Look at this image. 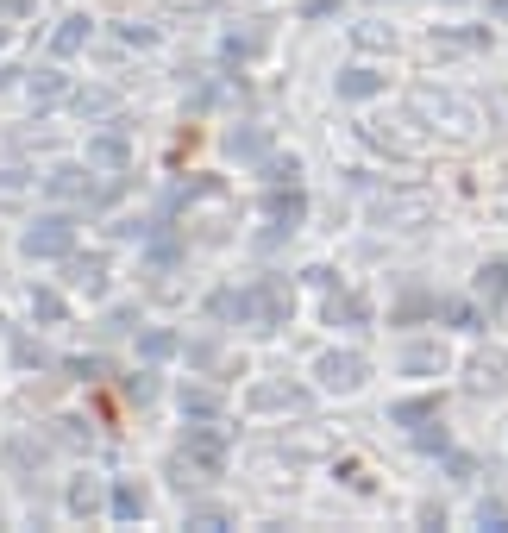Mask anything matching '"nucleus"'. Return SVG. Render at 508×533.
Wrapping results in <instances>:
<instances>
[{"instance_id": "f257e3e1", "label": "nucleus", "mask_w": 508, "mask_h": 533, "mask_svg": "<svg viewBox=\"0 0 508 533\" xmlns=\"http://www.w3.org/2000/svg\"><path fill=\"white\" fill-rule=\"evenodd\" d=\"M471 389H490V396H496V389H508V358L502 352H483L471 364Z\"/></svg>"}, {"instance_id": "f03ea898", "label": "nucleus", "mask_w": 508, "mask_h": 533, "mask_svg": "<svg viewBox=\"0 0 508 533\" xmlns=\"http://www.w3.org/2000/svg\"><path fill=\"white\" fill-rule=\"evenodd\" d=\"M477 289L490 295V308H496V301H508V264H502V258H496V264H483V276H477Z\"/></svg>"}, {"instance_id": "7ed1b4c3", "label": "nucleus", "mask_w": 508, "mask_h": 533, "mask_svg": "<svg viewBox=\"0 0 508 533\" xmlns=\"http://www.w3.org/2000/svg\"><path fill=\"white\" fill-rule=\"evenodd\" d=\"M427 414H440V402H402L396 421H427Z\"/></svg>"}, {"instance_id": "20e7f679", "label": "nucleus", "mask_w": 508, "mask_h": 533, "mask_svg": "<svg viewBox=\"0 0 508 533\" xmlns=\"http://www.w3.org/2000/svg\"><path fill=\"white\" fill-rule=\"evenodd\" d=\"M483 527H496V533H508V508H502V502H483Z\"/></svg>"}, {"instance_id": "39448f33", "label": "nucleus", "mask_w": 508, "mask_h": 533, "mask_svg": "<svg viewBox=\"0 0 508 533\" xmlns=\"http://www.w3.org/2000/svg\"><path fill=\"white\" fill-rule=\"evenodd\" d=\"M408 364H414V370H440L446 358H440V352H433V345H421V352H408Z\"/></svg>"}, {"instance_id": "423d86ee", "label": "nucleus", "mask_w": 508, "mask_h": 533, "mask_svg": "<svg viewBox=\"0 0 508 533\" xmlns=\"http://www.w3.org/2000/svg\"><path fill=\"white\" fill-rule=\"evenodd\" d=\"M440 314L458 320V327H477V314H471V308H458V301H440Z\"/></svg>"}, {"instance_id": "0eeeda50", "label": "nucleus", "mask_w": 508, "mask_h": 533, "mask_svg": "<svg viewBox=\"0 0 508 533\" xmlns=\"http://www.w3.org/2000/svg\"><path fill=\"white\" fill-rule=\"evenodd\" d=\"M327 370H333V383H352V377H358V358H333Z\"/></svg>"}, {"instance_id": "6e6552de", "label": "nucleus", "mask_w": 508, "mask_h": 533, "mask_svg": "<svg viewBox=\"0 0 508 533\" xmlns=\"http://www.w3.org/2000/svg\"><path fill=\"white\" fill-rule=\"evenodd\" d=\"M490 13H496V19H508V0H490Z\"/></svg>"}]
</instances>
